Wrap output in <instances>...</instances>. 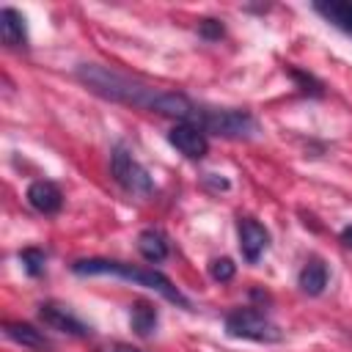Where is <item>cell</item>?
Returning <instances> with one entry per match:
<instances>
[{
	"label": "cell",
	"instance_id": "obj_1",
	"mask_svg": "<svg viewBox=\"0 0 352 352\" xmlns=\"http://www.w3.org/2000/svg\"><path fill=\"white\" fill-rule=\"evenodd\" d=\"M77 80L94 91L96 96L116 102V104H126V107H138V110H148V113H160L168 118H176L179 124H192L204 132L220 135V138H231V140H248L258 132L256 118L248 110H234V107H212L204 102H195L179 91H165L157 85H146L129 74H121L116 69H107L102 63H80L74 69Z\"/></svg>",
	"mask_w": 352,
	"mask_h": 352
},
{
	"label": "cell",
	"instance_id": "obj_2",
	"mask_svg": "<svg viewBox=\"0 0 352 352\" xmlns=\"http://www.w3.org/2000/svg\"><path fill=\"white\" fill-rule=\"evenodd\" d=\"M72 272L74 275H116V278H124V280H135L138 286L154 289L165 300L182 305V308H190V300L173 286V280L168 275L157 272V270H148V267H135V264L116 261V258H80V261L72 264Z\"/></svg>",
	"mask_w": 352,
	"mask_h": 352
},
{
	"label": "cell",
	"instance_id": "obj_3",
	"mask_svg": "<svg viewBox=\"0 0 352 352\" xmlns=\"http://www.w3.org/2000/svg\"><path fill=\"white\" fill-rule=\"evenodd\" d=\"M226 333L234 338L245 341H258V344H275L283 338L280 327L258 308H236L226 316Z\"/></svg>",
	"mask_w": 352,
	"mask_h": 352
},
{
	"label": "cell",
	"instance_id": "obj_4",
	"mask_svg": "<svg viewBox=\"0 0 352 352\" xmlns=\"http://www.w3.org/2000/svg\"><path fill=\"white\" fill-rule=\"evenodd\" d=\"M110 170H113V179L132 195H151L154 190V182L148 176V170L124 148V146H116L113 154H110Z\"/></svg>",
	"mask_w": 352,
	"mask_h": 352
},
{
	"label": "cell",
	"instance_id": "obj_5",
	"mask_svg": "<svg viewBox=\"0 0 352 352\" xmlns=\"http://www.w3.org/2000/svg\"><path fill=\"white\" fill-rule=\"evenodd\" d=\"M38 319L50 330H58V333H66V336H74V338L91 336V327L77 314H72L66 305H58V302H41L38 305Z\"/></svg>",
	"mask_w": 352,
	"mask_h": 352
},
{
	"label": "cell",
	"instance_id": "obj_6",
	"mask_svg": "<svg viewBox=\"0 0 352 352\" xmlns=\"http://www.w3.org/2000/svg\"><path fill=\"white\" fill-rule=\"evenodd\" d=\"M168 143L184 154L187 160H204L209 154V138L204 129L192 126V124H176L170 132H168Z\"/></svg>",
	"mask_w": 352,
	"mask_h": 352
},
{
	"label": "cell",
	"instance_id": "obj_7",
	"mask_svg": "<svg viewBox=\"0 0 352 352\" xmlns=\"http://www.w3.org/2000/svg\"><path fill=\"white\" fill-rule=\"evenodd\" d=\"M236 231H239V250H242L245 261L256 264L261 258V253L267 250V245H270V231L253 217H239Z\"/></svg>",
	"mask_w": 352,
	"mask_h": 352
},
{
	"label": "cell",
	"instance_id": "obj_8",
	"mask_svg": "<svg viewBox=\"0 0 352 352\" xmlns=\"http://www.w3.org/2000/svg\"><path fill=\"white\" fill-rule=\"evenodd\" d=\"M28 204L41 214H55L63 206V192H60V187L55 182L38 179V182H33L28 187Z\"/></svg>",
	"mask_w": 352,
	"mask_h": 352
},
{
	"label": "cell",
	"instance_id": "obj_9",
	"mask_svg": "<svg viewBox=\"0 0 352 352\" xmlns=\"http://www.w3.org/2000/svg\"><path fill=\"white\" fill-rule=\"evenodd\" d=\"M0 38L11 50H19V47L28 44V25H25V16L16 8H3L0 11Z\"/></svg>",
	"mask_w": 352,
	"mask_h": 352
},
{
	"label": "cell",
	"instance_id": "obj_10",
	"mask_svg": "<svg viewBox=\"0 0 352 352\" xmlns=\"http://www.w3.org/2000/svg\"><path fill=\"white\" fill-rule=\"evenodd\" d=\"M314 11L330 22L333 28H338L341 33L352 36V0H324V3H314Z\"/></svg>",
	"mask_w": 352,
	"mask_h": 352
},
{
	"label": "cell",
	"instance_id": "obj_11",
	"mask_svg": "<svg viewBox=\"0 0 352 352\" xmlns=\"http://www.w3.org/2000/svg\"><path fill=\"white\" fill-rule=\"evenodd\" d=\"M297 286H300L308 297L322 294L324 286H327V267H324V261H322V258H308L305 267H302L300 275H297Z\"/></svg>",
	"mask_w": 352,
	"mask_h": 352
},
{
	"label": "cell",
	"instance_id": "obj_12",
	"mask_svg": "<svg viewBox=\"0 0 352 352\" xmlns=\"http://www.w3.org/2000/svg\"><path fill=\"white\" fill-rule=\"evenodd\" d=\"M3 333H6L11 341H16V344H22V346H28V349H38V352L50 349L47 336H44L41 330H36L33 324H28V322H6V324H3Z\"/></svg>",
	"mask_w": 352,
	"mask_h": 352
},
{
	"label": "cell",
	"instance_id": "obj_13",
	"mask_svg": "<svg viewBox=\"0 0 352 352\" xmlns=\"http://www.w3.org/2000/svg\"><path fill=\"white\" fill-rule=\"evenodd\" d=\"M138 250L146 261L157 264V261H165L168 258V236L160 231V228H143L138 234Z\"/></svg>",
	"mask_w": 352,
	"mask_h": 352
},
{
	"label": "cell",
	"instance_id": "obj_14",
	"mask_svg": "<svg viewBox=\"0 0 352 352\" xmlns=\"http://www.w3.org/2000/svg\"><path fill=\"white\" fill-rule=\"evenodd\" d=\"M157 322H160V314H157V305H151L148 300H135L132 308H129V324L138 336L148 338L154 330H157Z\"/></svg>",
	"mask_w": 352,
	"mask_h": 352
},
{
	"label": "cell",
	"instance_id": "obj_15",
	"mask_svg": "<svg viewBox=\"0 0 352 352\" xmlns=\"http://www.w3.org/2000/svg\"><path fill=\"white\" fill-rule=\"evenodd\" d=\"M286 72H289V77L294 80V85H297L302 94H308V96H324V85H322L314 74H308V72H302V69H297V66H289Z\"/></svg>",
	"mask_w": 352,
	"mask_h": 352
},
{
	"label": "cell",
	"instance_id": "obj_16",
	"mask_svg": "<svg viewBox=\"0 0 352 352\" xmlns=\"http://www.w3.org/2000/svg\"><path fill=\"white\" fill-rule=\"evenodd\" d=\"M19 264L30 278H38L47 267V256L38 248H25V250H19Z\"/></svg>",
	"mask_w": 352,
	"mask_h": 352
},
{
	"label": "cell",
	"instance_id": "obj_17",
	"mask_svg": "<svg viewBox=\"0 0 352 352\" xmlns=\"http://www.w3.org/2000/svg\"><path fill=\"white\" fill-rule=\"evenodd\" d=\"M234 272H236V264L231 261V258H212L209 261V275H212V280H217V283H226V280H231L234 278Z\"/></svg>",
	"mask_w": 352,
	"mask_h": 352
},
{
	"label": "cell",
	"instance_id": "obj_18",
	"mask_svg": "<svg viewBox=\"0 0 352 352\" xmlns=\"http://www.w3.org/2000/svg\"><path fill=\"white\" fill-rule=\"evenodd\" d=\"M223 25L217 22V19H204L201 25H198V36L201 38H206V41H220L223 38Z\"/></svg>",
	"mask_w": 352,
	"mask_h": 352
},
{
	"label": "cell",
	"instance_id": "obj_19",
	"mask_svg": "<svg viewBox=\"0 0 352 352\" xmlns=\"http://www.w3.org/2000/svg\"><path fill=\"white\" fill-rule=\"evenodd\" d=\"M99 352H143V349H138V346H132V344H121V341H116V344L102 346Z\"/></svg>",
	"mask_w": 352,
	"mask_h": 352
},
{
	"label": "cell",
	"instance_id": "obj_20",
	"mask_svg": "<svg viewBox=\"0 0 352 352\" xmlns=\"http://www.w3.org/2000/svg\"><path fill=\"white\" fill-rule=\"evenodd\" d=\"M341 242H344L346 248H352V226H346V228L341 231Z\"/></svg>",
	"mask_w": 352,
	"mask_h": 352
}]
</instances>
